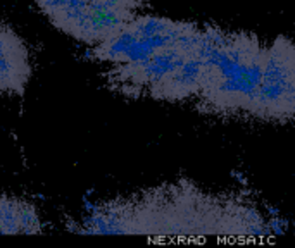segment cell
Masks as SVG:
<instances>
[{
  "label": "cell",
  "mask_w": 295,
  "mask_h": 248,
  "mask_svg": "<svg viewBox=\"0 0 295 248\" xmlns=\"http://www.w3.org/2000/svg\"><path fill=\"white\" fill-rule=\"evenodd\" d=\"M71 229L150 238H262L273 233L250 197L211 193L188 179L97 205Z\"/></svg>",
  "instance_id": "6da1fadb"
},
{
  "label": "cell",
  "mask_w": 295,
  "mask_h": 248,
  "mask_svg": "<svg viewBox=\"0 0 295 248\" xmlns=\"http://www.w3.org/2000/svg\"><path fill=\"white\" fill-rule=\"evenodd\" d=\"M204 86L195 105L219 117H249L264 69L266 43L250 31L201 26Z\"/></svg>",
  "instance_id": "7a4b0ae2"
},
{
  "label": "cell",
  "mask_w": 295,
  "mask_h": 248,
  "mask_svg": "<svg viewBox=\"0 0 295 248\" xmlns=\"http://www.w3.org/2000/svg\"><path fill=\"white\" fill-rule=\"evenodd\" d=\"M199 24L166 18V16L138 14L126 26L102 43L93 45L91 59L109 67L135 66L154 57L164 48L192 35Z\"/></svg>",
  "instance_id": "3957f363"
},
{
  "label": "cell",
  "mask_w": 295,
  "mask_h": 248,
  "mask_svg": "<svg viewBox=\"0 0 295 248\" xmlns=\"http://www.w3.org/2000/svg\"><path fill=\"white\" fill-rule=\"evenodd\" d=\"M54 28L98 45L138 16L143 0H35Z\"/></svg>",
  "instance_id": "277c9868"
},
{
  "label": "cell",
  "mask_w": 295,
  "mask_h": 248,
  "mask_svg": "<svg viewBox=\"0 0 295 248\" xmlns=\"http://www.w3.org/2000/svg\"><path fill=\"white\" fill-rule=\"evenodd\" d=\"M250 119L271 124L295 123V41L276 37L266 43L264 69Z\"/></svg>",
  "instance_id": "5b68a950"
},
{
  "label": "cell",
  "mask_w": 295,
  "mask_h": 248,
  "mask_svg": "<svg viewBox=\"0 0 295 248\" xmlns=\"http://www.w3.org/2000/svg\"><path fill=\"white\" fill-rule=\"evenodd\" d=\"M31 78L24 40L11 26H0V95H23Z\"/></svg>",
  "instance_id": "8992f818"
},
{
  "label": "cell",
  "mask_w": 295,
  "mask_h": 248,
  "mask_svg": "<svg viewBox=\"0 0 295 248\" xmlns=\"http://www.w3.org/2000/svg\"><path fill=\"white\" fill-rule=\"evenodd\" d=\"M42 217L35 204L18 197H0V234H40Z\"/></svg>",
  "instance_id": "52a82bcc"
}]
</instances>
